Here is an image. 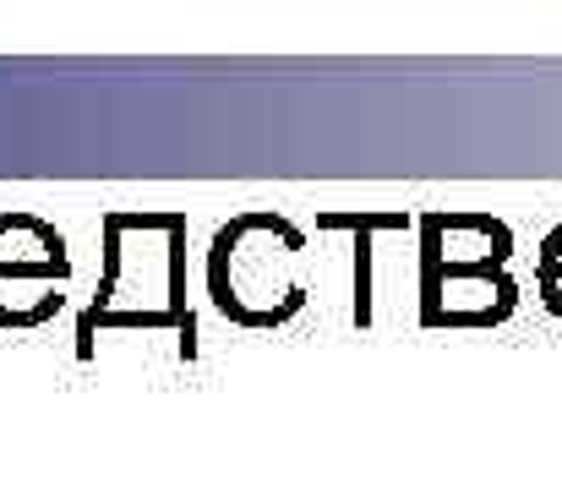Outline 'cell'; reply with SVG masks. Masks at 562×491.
<instances>
[{"instance_id":"52a82bcc","label":"cell","mask_w":562,"mask_h":491,"mask_svg":"<svg viewBox=\"0 0 562 491\" xmlns=\"http://www.w3.org/2000/svg\"><path fill=\"white\" fill-rule=\"evenodd\" d=\"M536 301L562 323V219L536 241Z\"/></svg>"},{"instance_id":"6da1fadb","label":"cell","mask_w":562,"mask_h":491,"mask_svg":"<svg viewBox=\"0 0 562 491\" xmlns=\"http://www.w3.org/2000/svg\"><path fill=\"white\" fill-rule=\"evenodd\" d=\"M77 360H99L104 344L170 338V355H196L191 301V219L181 208H110L99 213V274L77 312Z\"/></svg>"},{"instance_id":"277c9868","label":"cell","mask_w":562,"mask_h":491,"mask_svg":"<svg viewBox=\"0 0 562 491\" xmlns=\"http://www.w3.org/2000/svg\"><path fill=\"white\" fill-rule=\"evenodd\" d=\"M71 290H77L71 241L27 208H0V333L49 327L66 312Z\"/></svg>"},{"instance_id":"3957f363","label":"cell","mask_w":562,"mask_h":491,"mask_svg":"<svg viewBox=\"0 0 562 491\" xmlns=\"http://www.w3.org/2000/svg\"><path fill=\"white\" fill-rule=\"evenodd\" d=\"M317 235L350 241V327H415L420 213H409V208H323Z\"/></svg>"},{"instance_id":"7a4b0ae2","label":"cell","mask_w":562,"mask_h":491,"mask_svg":"<svg viewBox=\"0 0 562 491\" xmlns=\"http://www.w3.org/2000/svg\"><path fill=\"white\" fill-rule=\"evenodd\" d=\"M312 284V235L279 208L229 213L202 252V306L246 338L284 333L306 317Z\"/></svg>"},{"instance_id":"8992f818","label":"cell","mask_w":562,"mask_h":491,"mask_svg":"<svg viewBox=\"0 0 562 491\" xmlns=\"http://www.w3.org/2000/svg\"><path fill=\"white\" fill-rule=\"evenodd\" d=\"M514 224L481 208L420 213V268H514Z\"/></svg>"},{"instance_id":"5b68a950","label":"cell","mask_w":562,"mask_h":491,"mask_svg":"<svg viewBox=\"0 0 562 491\" xmlns=\"http://www.w3.org/2000/svg\"><path fill=\"white\" fill-rule=\"evenodd\" d=\"M525 290L514 268H420V333H486L514 323Z\"/></svg>"}]
</instances>
